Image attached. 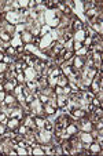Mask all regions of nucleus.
<instances>
[{
    "instance_id": "5",
    "label": "nucleus",
    "mask_w": 103,
    "mask_h": 156,
    "mask_svg": "<svg viewBox=\"0 0 103 156\" xmlns=\"http://www.w3.org/2000/svg\"><path fill=\"white\" fill-rule=\"evenodd\" d=\"M19 122H21V119H18V117H11V119L6 123V126H7V129L8 130L17 131L18 127H19ZM15 134H17V133H15Z\"/></svg>"
},
{
    "instance_id": "26",
    "label": "nucleus",
    "mask_w": 103,
    "mask_h": 156,
    "mask_svg": "<svg viewBox=\"0 0 103 156\" xmlns=\"http://www.w3.org/2000/svg\"><path fill=\"white\" fill-rule=\"evenodd\" d=\"M3 58H4V53H3V51H0V62L3 61Z\"/></svg>"
},
{
    "instance_id": "6",
    "label": "nucleus",
    "mask_w": 103,
    "mask_h": 156,
    "mask_svg": "<svg viewBox=\"0 0 103 156\" xmlns=\"http://www.w3.org/2000/svg\"><path fill=\"white\" fill-rule=\"evenodd\" d=\"M6 18L11 25H17L18 19H19V14H18L17 11H8L7 15H6Z\"/></svg>"
},
{
    "instance_id": "23",
    "label": "nucleus",
    "mask_w": 103,
    "mask_h": 156,
    "mask_svg": "<svg viewBox=\"0 0 103 156\" xmlns=\"http://www.w3.org/2000/svg\"><path fill=\"white\" fill-rule=\"evenodd\" d=\"M15 51H17V54H19V53H24L25 51V46H17V48H15Z\"/></svg>"
},
{
    "instance_id": "19",
    "label": "nucleus",
    "mask_w": 103,
    "mask_h": 156,
    "mask_svg": "<svg viewBox=\"0 0 103 156\" xmlns=\"http://www.w3.org/2000/svg\"><path fill=\"white\" fill-rule=\"evenodd\" d=\"M14 93H15V95H19L21 93H22V90H24V86H15V88H14Z\"/></svg>"
},
{
    "instance_id": "20",
    "label": "nucleus",
    "mask_w": 103,
    "mask_h": 156,
    "mask_svg": "<svg viewBox=\"0 0 103 156\" xmlns=\"http://www.w3.org/2000/svg\"><path fill=\"white\" fill-rule=\"evenodd\" d=\"M52 129H54L52 123H50V122H45V124H44V130H47V131H52Z\"/></svg>"
},
{
    "instance_id": "7",
    "label": "nucleus",
    "mask_w": 103,
    "mask_h": 156,
    "mask_svg": "<svg viewBox=\"0 0 103 156\" xmlns=\"http://www.w3.org/2000/svg\"><path fill=\"white\" fill-rule=\"evenodd\" d=\"M69 84V78L66 75H59L58 79H56V86H59V87H65V86H68Z\"/></svg>"
},
{
    "instance_id": "2",
    "label": "nucleus",
    "mask_w": 103,
    "mask_h": 156,
    "mask_svg": "<svg viewBox=\"0 0 103 156\" xmlns=\"http://www.w3.org/2000/svg\"><path fill=\"white\" fill-rule=\"evenodd\" d=\"M77 127H78L81 131H88L89 133L94 126H92V123L89 122V120H87L85 117H81V119H80V123H78V126H77Z\"/></svg>"
},
{
    "instance_id": "9",
    "label": "nucleus",
    "mask_w": 103,
    "mask_h": 156,
    "mask_svg": "<svg viewBox=\"0 0 103 156\" xmlns=\"http://www.w3.org/2000/svg\"><path fill=\"white\" fill-rule=\"evenodd\" d=\"M89 148V153H102V144H94V142H91V144L88 145Z\"/></svg>"
},
{
    "instance_id": "25",
    "label": "nucleus",
    "mask_w": 103,
    "mask_h": 156,
    "mask_svg": "<svg viewBox=\"0 0 103 156\" xmlns=\"http://www.w3.org/2000/svg\"><path fill=\"white\" fill-rule=\"evenodd\" d=\"M81 47H82V43L74 42V48H73V50H78V48H81Z\"/></svg>"
},
{
    "instance_id": "17",
    "label": "nucleus",
    "mask_w": 103,
    "mask_h": 156,
    "mask_svg": "<svg viewBox=\"0 0 103 156\" xmlns=\"http://www.w3.org/2000/svg\"><path fill=\"white\" fill-rule=\"evenodd\" d=\"M6 53H7V55H8V57H11V55H14L17 51H15V47H12V46H7Z\"/></svg>"
},
{
    "instance_id": "22",
    "label": "nucleus",
    "mask_w": 103,
    "mask_h": 156,
    "mask_svg": "<svg viewBox=\"0 0 103 156\" xmlns=\"http://www.w3.org/2000/svg\"><path fill=\"white\" fill-rule=\"evenodd\" d=\"M25 80V75L22 72H18L17 73V81H24Z\"/></svg>"
},
{
    "instance_id": "3",
    "label": "nucleus",
    "mask_w": 103,
    "mask_h": 156,
    "mask_svg": "<svg viewBox=\"0 0 103 156\" xmlns=\"http://www.w3.org/2000/svg\"><path fill=\"white\" fill-rule=\"evenodd\" d=\"M73 64H74L73 66L77 69V71H82L84 66H85V58H84V55H77V57L73 60Z\"/></svg>"
},
{
    "instance_id": "11",
    "label": "nucleus",
    "mask_w": 103,
    "mask_h": 156,
    "mask_svg": "<svg viewBox=\"0 0 103 156\" xmlns=\"http://www.w3.org/2000/svg\"><path fill=\"white\" fill-rule=\"evenodd\" d=\"M15 101H17V98H15V95H11V94H6V98H4V105H12V104H15Z\"/></svg>"
},
{
    "instance_id": "14",
    "label": "nucleus",
    "mask_w": 103,
    "mask_h": 156,
    "mask_svg": "<svg viewBox=\"0 0 103 156\" xmlns=\"http://www.w3.org/2000/svg\"><path fill=\"white\" fill-rule=\"evenodd\" d=\"M44 112L45 115H52L55 112V106H52L50 102H47V104H44Z\"/></svg>"
},
{
    "instance_id": "18",
    "label": "nucleus",
    "mask_w": 103,
    "mask_h": 156,
    "mask_svg": "<svg viewBox=\"0 0 103 156\" xmlns=\"http://www.w3.org/2000/svg\"><path fill=\"white\" fill-rule=\"evenodd\" d=\"M7 71H8V65L2 61V62H0V73H6Z\"/></svg>"
},
{
    "instance_id": "24",
    "label": "nucleus",
    "mask_w": 103,
    "mask_h": 156,
    "mask_svg": "<svg viewBox=\"0 0 103 156\" xmlns=\"http://www.w3.org/2000/svg\"><path fill=\"white\" fill-rule=\"evenodd\" d=\"M6 91H0V104H3V102H4V98H6Z\"/></svg>"
},
{
    "instance_id": "13",
    "label": "nucleus",
    "mask_w": 103,
    "mask_h": 156,
    "mask_svg": "<svg viewBox=\"0 0 103 156\" xmlns=\"http://www.w3.org/2000/svg\"><path fill=\"white\" fill-rule=\"evenodd\" d=\"M95 17H98V10H96V9L87 10V18H88L89 21H92V19H94Z\"/></svg>"
},
{
    "instance_id": "16",
    "label": "nucleus",
    "mask_w": 103,
    "mask_h": 156,
    "mask_svg": "<svg viewBox=\"0 0 103 156\" xmlns=\"http://www.w3.org/2000/svg\"><path fill=\"white\" fill-rule=\"evenodd\" d=\"M71 36H73V30H71V29H68V30H65V32H63V40H65V42L70 40Z\"/></svg>"
},
{
    "instance_id": "21",
    "label": "nucleus",
    "mask_w": 103,
    "mask_h": 156,
    "mask_svg": "<svg viewBox=\"0 0 103 156\" xmlns=\"http://www.w3.org/2000/svg\"><path fill=\"white\" fill-rule=\"evenodd\" d=\"M17 155H28V149L19 147V149H17Z\"/></svg>"
},
{
    "instance_id": "4",
    "label": "nucleus",
    "mask_w": 103,
    "mask_h": 156,
    "mask_svg": "<svg viewBox=\"0 0 103 156\" xmlns=\"http://www.w3.org/2000/svg\"><path fill=\"white\" fill-rule=\"evenodd\" d=\"M33 37H35V35H32V32H30V30H24V32L21 33L19 39H21V42H22V43L29 44V43L33 42Z\"/></svg>"
},
{
    "instance_id": "12",
    "label": "nucleus",
    "mask_w": 103,
    "mask_h": 156,
    "mask_svg": "<svg viewBox=\"0 0 103 156\" xmlns=\"http://www.w3.org/2000/svg\"><path fill=\"white\" fill-rule=\"evenodd\" d=\"M11 35H10V33L8 32H6V30H2V32H0V39H2V40H3V42H11Z\"/></svg>"
},
{
    "instance_id": "1",
    "label": "nucleus",
    "mask_w": 103,
    "mask_h": 156,
    "mask_svg": "<svg viewBox=\"0 0 103 156\" xmlns=\"http://www.w3.org/2000/svg\"><path fill=\"white\" fill-rule=\"evenodd\" d=\"M80 142L82 144V147H88L91 142H94V135L88 131H81L80 133Z\"/></svg>"
},
{
    "instance_id": "8",
    "label": "nucleus",
    "mask_w": 103,
    "mask_h": 156,
    "mask_svg": "<svg viewBox=\"0 0 103 156\" xmlns=\"http://www.w3.org/2000/svg\"><path fill=\"white\" fill-rule=\"evenodd\" d=\"M33 122H35L36 127L37 129H44V124H45V120L43 116H38V115H35L33 116Z\"/></svg>"
},
{
    "instance_id": "15",
    "label": "nucleus",
    "mask_w": 103,
    "mask_h": 156,
    "mask_svg": "<svg viewBox=\"0 0 103 156\" xmlns=\"http://www.w3.org/2000/svg\"><path fill=\"white\" fill-rule=\"evenodd\" d=\"M73 55H74V50H66V53L63 54V61H70L71 58H73Z\"/></svg>"
},
{
    "instance_id": "10",
    "label": "nucleus",
    "mask_w": 103,
    "mask_h": 156,
    "mask_svg": "<svg viewBox=\"0 0 103 156\" xmlns=\"http://www.w3.org/2000/svg\"><path fill=\"white\" fill-rule=\"evenodd\" d=\"M74 39H76V42H80V43H82L84 42V39H85V32H84V29H81V30H77V32H74Z\"/></svg>"
}]
</instances>
